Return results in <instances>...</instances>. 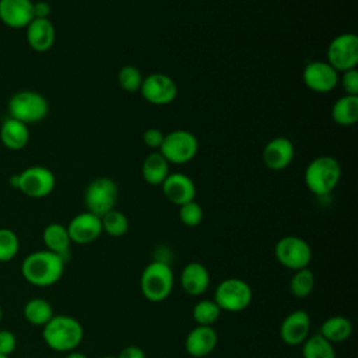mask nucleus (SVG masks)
<instances>
[{
  "label": "nucleus",
  "mask_w": 358,
  "mask_h": 358,
  "mask_svg": "<svg viewBox=\"0 0 358 358\" xmlns=\"http://www.w3.org/2000/svg\"><path fill=\"white\" fill-rule=\"evenodd\" d=\"M302 80L315 92H330L338 83V71L327 62L313 60L305 66Z\"/></svg>",
  "instance_id": "13"
},
{
  "label": "nucleus",
  "mask_w": 358,
  "mask_h": 358,
  "mask_svg": "<svg viewBox=\"0 0 358 358\" xmlns=\"http://www.w3.org/2000/svg\"><path fill=\"white\" fill-rule=\"evenodd\" d=\"M221 309L214 299H201L194 303L192 309V316L196 324L213 326L221 316Z\"/></svg>",
  "instance_id": "31"
},
{
  "label": "nucleus",
  "mask_w": 358,
  "mask_h": 358,
  "mask_svg": "<svg viewBox=\"0 0 358 358\" xmlns=\"http://www.w3.org/2000/svg\"><path fill=\"white\" fill-rule=\"evenodd\" d=\"M164 133L157 127H150L143 133V141L150 148H159L164 140Z\"/></svg>",
  "instance_id": "37"
},
{
  "label": "nucleus",
  "mask_w": 358,
  "mask_h": 358,
  "mask_svg": "<svg viewBox=\"0 0 358 358\" xmlns=\"http://www.w3.org/2000/svg\"><path fill=\"white\" fill-rule=\"evenodd\" d=\"M294 144L289 138L278 136L271 138L263 148V162L268 169L281 171L294 159Z\"/></svg>",
  "instance_id": "18"
},
{
  "label": "nucleus",
  "mask_w": 358,
  "mask_h": 358,
  "mask_svg": "<svg viewBox=\"0 0 358 358\" xmlns=\"http://www.w3.org/2000/svg\"><path fill=\"white\" fill-rule=\"evenodd\" d=\"M102 232L112 238H120L129 231V220L124 213L113 208L101 217Z\"/></svg>",
  "instance_id": "30"
},
{
  "label": "nucleus",
  "mask_w": 358,
  "mask_h": 358,
  "mask_svg": "<svg viewBox=\"0 0 358 358\" xmlns=\"http://www.w3.org/2000/svg\"><path fill=\"white\" fill-rule=\"evenodd\" d=\"M56 38V31L49 18H34L27 25V41L35 52L49 50Z\"/></svg>",
  "instance_id": "21"
},
{
  "label": "nucleus",
  "mask_w": 358,
  "mask_h": 358,
  "mask_svg": "<svg viewBox=\"0 0 358 358\" xmlns=\"http://www.w3.org/2000/svg\"><path fill=\"white\" fill-rule=\"evenodd\" d=\"M48 112L49 105L46 98L35 91L15 92L8 101L10 117L17 119L25 124L43 120Z\"/></svg>",
  "instance_id": "6"
},
{
  "label": "nucleus",
  "mask_w": 358,
  "mask_h": 358,
  "mask_svg": "<svg viewBox=\"0 0 358 358\" xmlns=\"http://www.w3.org/2000/svg\"><path fill=\"white\" fill-rule=\"evenodd\" d=\"M20 250L17 234L8 228H0V262L13 260Z\"/></svg>",
  "instance_id": "32"
},
{
  "label": "nucleus",
  "mask_w": 358,
  "mask_h": 358,
  "mask_svg": "<svg viewBox=\"0 0 358 358\" xmlns=\"http://www.w3.org/2000/svg\"><path fill=\"white\" fill-rule=\"evenodd\" d=\"M66 228L71 239V243H78V245L91 243L96 241L102 234L101 217L90 211H84L74 215Z\"/></svg>",
  "instance_id": "15"
},
{
  "label": "nucleus",
  "mask_w": 358,
  "mask_h": 358,
  "mask_svg": "<svg viewBox=\"0 0 358 358\" xmlns=\"http://www.w3.org/2000/svg\"><path fill=\"white\" fill-rule=\"evenodd\" d=\"M101 358H116V357H112V355H103V357H101Z\"/></svg>",
  "instance_id": "42"
},
{
  "label": "nucleus",
  "mask_w": 358,
  "mask_h": 358,
  "mask_svg": "<svg viewBox=\"0 0 358 358\" xmlns=\"http://www.w3.org/2000/svg\"><path fill=\"white\" fill-rule=\"evenodd\" d=\"M161 187L165 199L178 207L196 197V185L193 179L180 172L169 173Z\"/></svg>",
  "instance_id": "17"
},
{
  "label": "nucleus",
  "mask_w": 358,
  "mask_h": 358,
  "mask_svg": "<svg viewBox=\"0 0 358 358\" xmlns=\"http://www.w3.org/2000/svg\"><path fill=\"white\" fill-rule=\"evenodd\" d=\"M316 284V278L313 271L306 267L294 271L291 280H289V292L295 298H306L313 292Z\"/></svg>",
  "instance_id": "29"
},
{
  "label": "nucleus",
  "mask_w": 358,
  "mask_h": 358,
  "mask_svg": "<svg viewBox=\"0 0 358 358\" xmlns=\"http://www.w3.org/2000/svg\"><path fill=\"white\" fill-rule=\"evenodd\" d=\"M117 83H119L120 88H123L124 91H129V92L140 91V87L143 83V76L137 67L127 64L119 70Z\"/></svg>",
  "instance_id": "33"
},
{
  "label": "nucleus",
  "mask_w": 358,
  "mask_h": 358,
  "mask_svg": "<svg viewBox=\"0 0 358 358\" xmlns=\"http://www.w3.org/2000/svg\"><path fill=\"white\" fill-rule=\"evenodd\" d=\"M169 175V162L158 151L150 152L141 164V176L151 186H161Z\"/></svg>",
  "instance_id": "24"
},
{
  "label": "nucleus",
  "mask_w": 358,
  "mask_h": 358,
  "mask_svg": "<svg viewBox=\"0 0 358 358\" xmlns=\"http://www.w3.org/2000/svg\"><path fill=\"white\" fill-rule=\"evenodd\" d=\"M116 358H147L145 352L138 345H126L119 351Z\"/></svg>",
  "instance_id": "38"
},
{
  "label": "nucleus",
  "mask_w": 358,
  "mask_h": 358,
  "mask_svg": "<svg viewBox=\"0 0 358 358\" xmlns=\"http://www.w3.org/2000/svg\"><path fill=\"white\" fill-rule=\"evenodd\" d=\"M218 343L217 330L213 326L196 324L185 337V350L193 358L210 355Z\"/></svg>",
  "instance_id": "16"
},
{
  "label": "nucleus",
  "mask_w": 358,
  "mask_h": 358,
  "mask_svg": "<svg viewBox=\"0 0 358 358\" xmlns=\"http://www.w3.org/2000/svg\"><path fill=\"white\" fill-rule=\"evenodd\" d=\"M253 299L250 285L236 277H229L218 282L214 291V301L224 312H242Z\"/></svg>",
  "instance_id": "5"
},
{
  "label": "nucleus",
  "mask_w": 358,
  "mask_h": 358,
  "mask_svg": "<svg viewBox=\"0 0 358 358\" xmlns=\"http://www.w3.org/2000/svg\"><path fill=\"white\" fill-rule=\"evenodd\" d=\"M199 150L196 136L187 130H173L164 136L159 152L171 164H186L194 158Z\"/></svg>",
  "instance_id": "8"
},
{
  "label": "nucleus",
  "mask_w": 358,
  "mask_h": 358,
  "mask_svg": "<svg viewBox=\"0 0 358 358\" xmlns=\"http://www.w3.org/2000/svg\"><path fill=\"white\" fill-rule=\"evenodd\" d=\"M274 256L282 267L296 271L309 267L312 262V248L301 236L285 235L277 241Z\"/></svg>",
  "instance_id": "7"
},
{
  "label": "nucleus",
  "mask_w": 358,
  "mask_h": 358,
  "mask_svg": "<svg viewBox=\"0 0 358 358\" xmlns=\"http://www.w3.org/2000/svg\"><path fill=\"white\" fill-rule=\"evenodd\" d=\"M50 14V6L46 1L34 3V18H48Z\"/></svg>",
  "instance_id": "39"
},
{
  "label": "nucleus",
  "mask_w": 358,
  "mask_h": 358,
  "mask_svg": "<svg viewBox=\"0 0 358 358\" xmlns=\"http://www.w3.org/2000/svg\"><path fill=\"white\" fill-rule=\"evenodd\" d=\"M1 319H3V309H1V306H0V322H1Z\"/></svg>",
  "instance_id": "41"
},
{
  "label": "nucleus",
  "mask_w": 358,
  "mask_h": 358,
  "mask_svg": "<svg viewBox=\"0 0 358 358\" xmlns=\"http://www.w3.org/2000/svg\"><path fill=\"white\" fill-rule=\"evenodd\" d=\"M42 241H43L46 250H50V252L59 255L66 262L69 260L71 239L69 236L67 228L63 224H59V222L48 224L43 229Z\"/></svg>",
  "instance_id": "22"
},
{
  "label": "nucleus",
  "mask_w": 358,
  "mask_h": 358,
  "mask_svg": "<svg viewBox=\"0 0 358 358\" xmlns=\"http://www.w3.org/2000/svg\"><path fill=\"white\" fill-rule=\"evenodd\" d=\"M66 260L50 250H36L29 253L21 263L24 280L35 287H50L56 284L64 273Z\"/></svg>",
  "instance_id": "1"
},
{
  "label": "nucleus",
  "mask_w": 358,
  "mask_h": 358,
  "mask_svg": "<svg viewBox=\"0 0 358 358\" xmlns=\"http://www.w3.org/2000/svg\"><path fill=\"white\" fill-rule=\"evenodd\" d=\"M117 194V186L110 178L101 176L91 180L84 193V204L87 211L102 217L105 213L115 208Z\"/></svg>",
  "instance_id": "9"
},
{
  "label": "nucleus",
  "mask_w": 358,
  "mask_h": 358,
  "mask_svg": "<svg viewBox=\"0 0 358 358\" xmlns=\"http://www.w3.org/2000/svg\"><path fill=\"white\" fill-rule=\"evenodd\" d=\"M203 208L196 200L179 206V220L186 227H197L203 221Z\"/></svg>",
  "instance_id": "34"
},
{
  "label": "nucleus",
  "mask_w": 358,
  "mask_h": 358,
  "mask_svg": "<svg viewBox=\"0 0 358 358\" xmlns=\"http://www.w3.org/2000/svg\"><path fill=\"white\" fill-rule=\"evenodd\" d=\"M319 334L324 337L331 344L343 343L348 340L352 334V323L348 317L341 315H334L327 317L319 329Z\"/></svg>",
  "instance_id": "25"
},
{
  "label": "nucleus",
  "mask_w": 358,
  "mask_h": 358,
  "mask_svg": "<svg viewBox=\"0 0 358 358\" xmlns=\"http://www.w3.org/2000/svg\"><path fill=\"white\" fill-rule=\"evenodd\" d=\"M301 345L302 358H336V350L333 344L319 333L310 334Z\"/></svg>",
  "instance_id": "28"
},
{
  "label": "nucleus",
  "mask_w": 358,
  "mask_h": 358,
  "mask_svg": "<svg viewBox=\"0 0 358 358\" xmlns=\"http://www.w3.org/2000/svg\"><path fill=\"white\" fill-rule=\"evenodd\" d=\"M341 166L330 155H320L312 159L305 169V185L316 196L330 194L338 185Z\"/></svg>",
  "instance_id": "4"
},
{
  "label": "nucleus",
  "mask_w": 358,
  "mask_h": 358,
  "mask_svg": "<svg viewBox=\"0 0 358 358\" xmlns=\"http://www.w3.org/2000/svg\"><path fill=\"white\" fill-rule=\"evenodd\" d=\"M310 336V316L303 309L289 312L280 324V337L284 344L301 345Z\"/></svg>",
  "instance_id": "14"
},
{
  "label": "nucleus",
  "mask_w": 358,
  "mask_h": 358,
  "mask_svg": "<svg viewBox=\"0 0 358 358\" xmlns=\"http://www.w3.org/2000/svg\"><path fill=\"white\" fill-rule=\"evenodd\" d=\"M0 20L10 28H27L34 20L31 0H0Z\"/></svg>",
  "instance_id": "20"
},
{
  "label": "nucleus",
  "mask_w": 358,
  "mask_h": 358,
  "mask_svg": "<svg viewBox=\"0 0 358 358\" xmlns=\"http://www.w3.org/2000/svg\"><path fill=\"white\" fill-rule=\"evenodd\" d=\"M0 140L10 150H22L29 141V130L25 123L8 117L1 124Z\"/></svg>",
  "instance_id": "23"
},
{
  "label": "nucleus",
  "mask_w": 358,
  "mask_h": 358,
  "mask_svg": "<svg viewBox=\"0 0 358 358\" xmlns=\"http://www.w3.org/2000/svg\"><path fill=\"white\" fill-rule=\"evenodd\" d=\"M42 337L46 345L57 352L77 350L84 338L83 324L73 316L55 315L43 327Z\"/></svg>",
  "instance_id": "2"
},
{
  "label": "nucleus",
  "mask_w": 358,
  "mask_h": 358,
  "mask_svg": "<svg viewBox=\"0 0 358 358\" xmlns=\"http://www.w3.org/2000/svg\"><path fill=\"white\" fill-rule=\"evenodd\" d=\"M24 317L28 323L32 326H39L43 327L53 316V308L50 302L45 298H31L25 305H24Z\"/></svg>",
  "instance_id": "27"
},
{
  "label": "nucleus",
  "mask_w": 358,
  "mask_h": 358,
  "mask_svg": "<svg viewBox=\"0 0 358 358\" xmlns=\"http://www.w3.org/2000/svg\"><path fill=\"white\" fill-rule=\"evenodd\" d=\"M64 358H88V355L81 352V351H78V350H73V351L66 352Z\"/></svg>",
  "instance_id": "40"
},
{
  "label": "nucleus",
  "mask_w": 358,
  "mask_h": 358,
  "mask_svg": "<svg viewBox=\"0 0 358 358\" xmlns=\"http://www.w3.org/2000/svg\"><path fill=\"white\" fill-rule=\"evenodd\" d=\"M0 358H8V357H7V355H1V354H0Z\"/></svg>",
  "instance_id": "43"
},
{
  "label": "nucleus",
  "mask_w": 358,
  "mask_h": 358,
  "mask_svg": "<svg viewBox=\"0 0 358 358\" xmlns=\"http://www.w3.org/2000/svg\"><path fill=\"white\" fill-rule=\"evenodd\" d=\"M140 92L152 105H168L176 98L178 85L164 73H151L143 78Z\"/></svg>",
  "instance_id": "12"
},
{
  "label": "nucleus",
  "mask_w": 358,
  "mask_h": 358,
  "mask_svg": "<svg viewBox=\"0 0 358 358\" xmlns=\"http://www.w3.org/2000/svg\"><path fill=\"white\" fill-rule=\"evenodd\" d=\"M175 285V275L171 266L164 260L148 263L140 275L141 295L150 302L165 301Z\"/></svg>",
  "instance_id": "3"
},
{
  "label": "nucleus",
  "mask_w": 358,
  "mask_h": 358,
  "mask_svg": "<svg viewBox=\"0 0 358 358\" xmlns=\"http://www.w3.org/2000/svg\"><path fill=\"white\" fill-rule=\"evenodd\" d=\"M331 119L340 126H351L358 120V96L344 95L331 106Z\"/></svg>",
  "instance_id": "26"
},
{
  "label": "nucleus",
  "mask_w": 358,
  "mask_h": 358,
  "mask_svg": "<svg viewBox=\"0 0 358 358\" xmlns=\"http://www.w3.org/2000/svg\"><path fill=\"white\" fill-rule=\"evenodd\" d=\"M180 287L190 296L203 295L210 287L208 268L200 262H190L180 271Z\"/></svg>",
  "instance_id": "19"
},
{
  "label": "nucleus",
  "mask_w": 358,
  "mask_h": 358,
  "mask_svg": "<svg viewBox=\"0 0 358 358\" xmlns=\"http://www.w3.org/2000/svg\"><path fill=\"white\" fill-rule=\"evenodd\" d=\"M17 347V337L11 330H0V354L10 355Z\"/></svg>",
  "instance_id": "36"
},
{
  "label": "nucleus",
  "mask_w": 358,
  "mask_h": 358,
  "mask_svg": "<svg viewBox=\"0 0 358 358\" xmlns=\"http://www.w3.org/2000/svg\"><path fill=\"white\" fill-rule=\"evenodd\" d=\"M56 185L55 175L45 166H29L17 175V189L31 199L49 196Z\"/></svg>",
  "instance_id": "11"
},
{
  "label": "nucleus",
  "mask_w": 358,
  "mask_h": 358,
  "mask_svg": "<svg viewBox=\"0 0 358 358\" xmlns=\"http://www.w3.org/2000/svg\"><path fill=\"white\" fill-rule=\"evenodd\" d=\"M341 87L344 90L345 95L358 96V71H357V69L343 71Z\"/></svg>",
  "instance_id": "35"
},
{
  "label": "nucleus",
  "mask_w": 358,
  "mask_h": 358,
  "mask_svg": "<svg viewBox=\"0 0 358 358\" xmlns=\"http://www.w3.org/2000/svg\"><path fill=\"white\" fill-rule=\"evenodd\" d=\"M327 63L341 73L357 69L358 36L352 32H344L334 36L327 48Z\"/></svg>",
  "instance_id": "10"
}]
</instances>
